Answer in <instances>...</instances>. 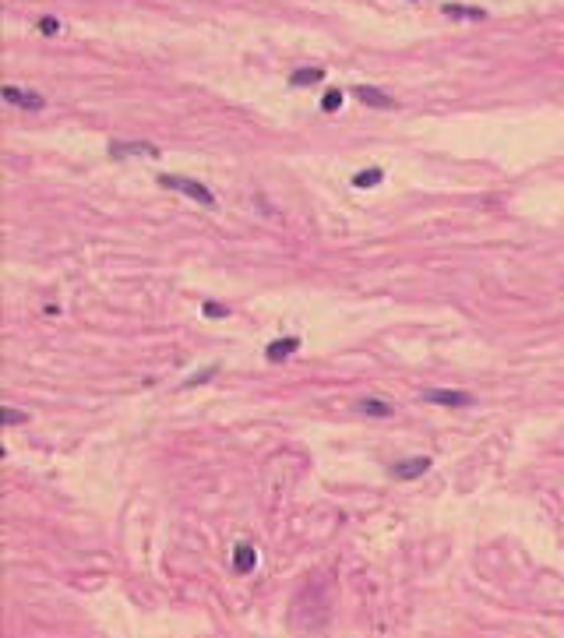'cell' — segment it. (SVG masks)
Returning <instances> with one entry per match:
<instances>
[{
  "mask_svg": "<svg viewBox=\"0 0 564 638\" xmlns=\"http://www.w3.org/2000/svg\"><path fill=\"white\" fill-rule=\"evenodd\" d=\"M159 183H163V187H170V190L188 194V198H194V201H197V205H205V208H215V205H219V201H215V194H212L205 183L190 180V177H159Z\"/></svg>",
  "mask_w": 564,
  "mask_h": 638,
  "instance_id": "cell-1",
  "label": "cell"
},
{
  "mask_svg": "<svg viewBox=\"0 0 564 638\" xmlns=\"http://www.w3.org/2000/svg\"><path fill=\"white\" fill-rule=\"evenodd\" d=\"M420 399H423V402H434V406H470L472 402L470 391H448V388H427Z\"/></svg>",
  "mask_w": 564,
  "mask_h": 638,
  "instance_id": "cell-2",
  "label": "cell"
},
{
  "mask_svg": "<svg viewBox=\"0 0 564 638\" xmlns=\"http://www.w3.org/2000/svg\"><path fill=\"white\" fill-rule=\"evenodd\" d=\"M4 99H7L11 106H21V109H43V106H46V99H43V95H36V92H21V89H14V85H7V89H4Z\"/></svg>",
  "mask_w": 564,
  "mask_h": 638,
  "instance_id": "cell-3",
  "label": "cell"
},
{
  "mask_svg": "<svg viewBox=\"0 0 564 638\" xmlns=\"http://www.w3.org/2000/svg\"><path fill=\"white\" fill-rule=\"evenodd\" d=\"M427 469H430V458L420 455V458H409V462H398V465H391V476L406 483V480H416V476H423Z\"/></svg>",
  "mask_w": 564,
  "mask_h": 638,
  "instance_id": "cell-4",
  "label": "cell"
},
{
  "mask_svg": "<svg viewBox=\"0 0 564 638\" xmlns=\"http://www.w3.org/2000/svg\"><path fill=\"white\" fill-rule=\"evenodd\" d=\"M109 156H159V148L148 141H113Z\"/></svg>",
  "mask_w": 564,
  "mask_h": 638,
  "instance_id": "cell-5",
  "label": "cell"
},
{
  "mask_svg": "<svg viewBox=\"0 0 564 638\" xmlns=\"http://www.w3.org/2000/svg\"><path fill=\"white\" fill-rule=\"evenodd\" d=\"M300 350V339H293V335H286V339H276L269 350H265V357L272 360V364H279V360H286V357H293Z\"/></svg>",
  "mask_w": 564,
  "mask_h": 638,
  "instance_id": "cell-6",
  "label": "cell"
},
{
  "mask_svg": "<svg viewBox=\"0 0 564 638\" xmlns=\"http://www.w3.org/2000/svg\"><path fill=\"white\" fill-rule=\"evenodd\" d=\"M254 564H258V553L251 544H237L233 550V568L240 571V575H247V571H254Z\"/></svg>",
  "mask_w": 564,
  "mask_h": 638,
  "instance_id": "cell-7",
  "label": "cell"
},
{
  "mask_svg": "<svg viewBox=\"0 0 564 638\" xmlns=\"http://www.w3.org/2000/svg\"><path fill=\"white\" fill-rule=\"evenodd\" d=\"M357 99H360V102H367V106H377V109H391V106H395V99H391V95L371 89V85H360V89H357Z\"/></svg>",
  "mask_w": 564,
  "mask_h": 638,
  "instance_id": "cell-8",
  "label": "cell"
},
{
  "mask_svg": "<svg viewBox=\"0 0 564 638\" xmlns=\"http://www.w3.org/2000/svg\"><path fill=\"white\" fill-rule=\"evenodd\" d=\"M321 78H325L321 67H300V71L289 75V85H293V89H303V85H318Z\"/></svg>",
  "mask_w": 564,
  "mask_h": 638,
  "instance_id": "cell-9",
  "label": "cell"
},
{
  "mask_svg": "<svg viewBox=\"0 0 564 638\" xmlns=\"http://www.w3.org/2000/svg\"><path fill=\"white\" fill-rule=\"evenodd\" d=\"M0 423H4V427H18V423H28V413H21V409H11V406H4V409H0Z\"/></svg>",
  "mask_w": 564,
  "mask_h": 638,
  "instance_id": "cell-10",
  "label": "cell"
},
{
  "mask_svg": "<svg viewBox=\"0 0 564 638\" xmlns=\"http://www.w3.org/2000/svg\"><path fill=\"white\" fill-rule=\"evenodd\" d=\"M360 413H367V416H388L391 406H388V402H377V399H364V402H360Z\"/></svg>",
  "mask_w": 564,
  "mask_h": 638,
  "instance_id": "cell-11",
  "label": "cell"
},
{
  "mask_svg": "<svg viewBox=\"0 0 564 638\" xmlns=\"http://www.w3.org/2000/svg\"><path fill=\"white\" fill-rule=\"evenodd\" d=\"M381 180H384V173H381L377 166H371V170H364L360 177H353V183H357V187H377V183H381Z\"/></svg>",
  "mask_w": 564,
  "mask_h": 638,
  "instance_id": "cell-12",
  "label": "cell"
},
{
  "mask_svg": "<svg viewBox=\"0 0 564 638\" xmlns=\"http://www.w3.org/2000/svg\"><path fill=\"white\" fill-rule=\"evenodd\" d=\"M445 14H455V18H483L479 7H462V4H445Z\"/></svg>",
  "mask_w": 564,
  "mask_h": 638,
  "instance_id": "cell-13",
  "label": "cell"
},
{
  "mask_svg": "<svg viewBox=\"0 0 564 638\" xmlns=\"http://www.w3.org/2000/svg\"><path fill=\"white\" fill-rule=\"evenodd\" d=\"M339 106H342V92H339V89L325 92V99H321V109H325V113H332V109H339Z\"/></svg>",
  "mask_w": 564,
  "mask_h": 638,
  "instance_id": "cell-14",
  "label": "cell"
},
{
  "mask_svg": "<svg viewBox=\"0 0 564 638\" xmlns=\"http://www.w3.org/2000/svg\"><path fill=\"white\" fill-rule=\"evenodd\" d=\"M39 32H43V36H57V32H60V21H57V18H39Z\"/></svg>",
  "mask_w": 564,
  "mask_h": 638,
  "instance_id": "cell-15",
  "label": "cell"
},
{
  "mask_svg": "<svg viewBox=\"0 0 564 638\" xmlns=\"http://www.w3.org/2000/svg\"><path fill=\"white\" fill-rule=\"evenodd\" d=\"M205 314H208V318H226L229 310H226V307H219V303H205Z\"/></svg>",
  "mask_w": 564,
  "mask_h": 638,
  "instance_id": "cell-16",
  "label": "cell"
}]
</instances>
